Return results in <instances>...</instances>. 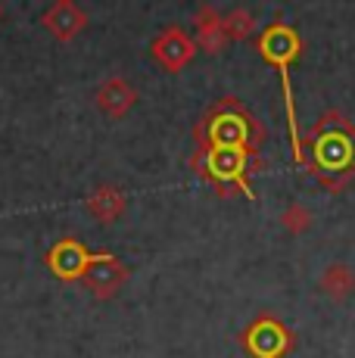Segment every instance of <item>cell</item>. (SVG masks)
Returning <instances> with one entry per match:
<instances>
[{"label":"cell","instance_id":"obj_1","mask_svg":"<svg viewBox=\"0 0 355 358\" xmlns=\"http://www.w3.org/2000/svg\"><path fill=\"white\" fill-rule=\"evenodd\" d=\"M303 169L315 175L327 194L355 184V125L340 109H324L303 137Z\"/></svg>","mask_w":355,"mask_h":358},{"label":"cell","instance_id":"obj_2","mask_svg":"<svg viewBox=\"0 0 355 358\" xmlns=\"http://www.w3.org/2000/svg\"><path fill=\"white\" fill-rule=\"evenodd\" d=\"M194 141L200 153H247L252 159H262V143H265V125L262 119L249 113L237 97H222L215 100L200 122L194 125Z\"/></svg>","mask_w":355,"mask_h":358},{"label":"cell","instance_id":"obj_3","mask_svg":"<svg viewBox=\"0 0 355 358\" xmlns=\"http://www.w3.org/2000/svg\"><path fill=\"white\" fill-rule=\"evenodd\" d=\"M305 41L299 38L296 29H290L287 22L275 19L256 41V50L265 63H271L281 75V87H284V109H287V128H290V143H293V159L296 165H303V134L296 125V106H293V87H290V63L303 53Z\"/></svg>","mask_w":355,"mask_h":358},{"label":"cell","instance_id":"obj_4","mask_svg":"<svg viewBox=\"0 0 355 358\" xmlns=\"http://www.w3.org/2000/svg\"><path fill=\"white\" fill-rule=\"evenodd\" d=\"M262 165H265L262 159H252L247 153H224V150H215V153L194 150V156H190L194 175L203 178L222 199H228L231 194L240 190L249 203H256V190L249 184V175L262 171Z\"/></svg>","mask_w":355,"mask_h":358},{"label":"cell","instance_id":"obj_5","mask_svg":"<svg viewBox=\"0 0 355 358\" xmlns=\"http://www.w3.org/2000/svg\"><path fill=\"white\" fill-rule=\"evenodd\" d=\"M240 346L252 358H287L296 346L293 330L277 315L259 312L247 327L240 330Z\"/></svg>","mask_w":355,"mask_h":358},{"label":"cell","instance_id":"obj_6","mask_svg":"<svg viewBox=\"0 0 355 358\" xmlns=\"http://www.w3.org/2000/svg\"><path fill=\"white\" fill-rule=\"evenodd\" d=\"M128 274H131L128 265L122 259H115L113 252H94V259H91V265H87L81 284L97 296V299H113V296L125 287Z\"/></svg>","mask_w":355,"mask_h":358},{"label":"cell","instance_id":"obj_7","mask_svg":"<svg viewBox=\"0 0 355 358\" xmlns=\"http://www.w3.org/2000/svg\"><path fill=\"white\" fill-rule=\"evenodd\" d=\"M150 53H153V59L166 69V72H181V69L196 57V44L184 29H178V25H166V29L153 38Z\"/></svg>","mask_w":355,"mask_h":358},{"label":"cell","instance_id":"obj_8","mask_svg":"<svg viewBox=\"0 0 355 358\" xmlns=\"http://www.w3.org/2000/svg\"><path fill=\"white\" fill-rule=\"evenodd\" d=\"M91 259H94V252L87 250L78 237H63V240H57V243L50 246V252H47L44 262H47V268H50L59 280L72 284V280L85 278Z\"/></svg>","mask_w":355,"mask_h":358},{"label":"cell","instance_id":"obj_9","mask_svg":"<svg viewBox=\"0 0 355 358\" xmlns=\"http://www.w3.org/2000/svg\"><path fill=\"white\" fill-rule=\"evenodd\" d=\"M94 100H97L100 113L119 122V119H125V115L131 113V106L138 103V87L128 78H122V75H109V78L100 81Z\"/></svg>","mask_w":355,"mask_h":358},{"label":"cell","instance_id":"obj_10","mask_svg":"<svg viewBox=\"0 0 355 358\" xmlns=\"http://www.w3.org/2000/svg\"><path fill=\"white\" fill-rule=\"evenodd\" d=\"M41 25H44L59 44H69L75 34H81L87 29V13L81 10L78 3H72V0H57L53 6L44 10Z\"/></svg>","mask_w":355,"mask_h":358},{"label":"cell","instance_id":"obj_11","mask_svg":"<svg viewBox=\"0 0 355 358\" xmlns=\"http://www.w3.org/2000/svg\"><path fill=\"white\" fill-rule=\"evenodd\" d=\"M194 44L206 50L209 57H218L228 44V31H224V16L212 3H203L194 10Z\"/></svg>","mask_w":355,"mask_h":358},{"label":"cell","instance_id":"obj_12","mask_svg":"<svg viewBox=\"0 0 355 358\" xmlns=\"http://www.w3.org/2000/svg\"><path fill=\"white\" fill-rule=\"evenodd\" d=\"M125 203H128L125 194H122L115 184H97L85 199L91 218H97V222H103V224L119 222L122 212H125Z\"/></svg>","mask_w":355,"mask_h":358},{"label":"cell","instance_id":"obj_13","mask_svg":"<svg viewBox=\"0 0 355 358\" xmlns=\"http://www.w3.org/2000/svg\"><path fill=\"white\" fill-rule=\"evenodd\" d=\"M318 290L340 306V302H346L355 293V271L346 262H331L318 278Z\"/></svg>","mask_w":355,"mask_h":358},{"label":"cell","instance_id":"obj_14","mask_svg":"<svg viewBox=\"0 0 355 358\" xmlns=\"http://www.w3.org/2000/svg\"><path fill=\"white\" fill-rule=\"evenodd\" d=\"M224 31H228V41H249L256 34V16L247 6H234L224 16Z\"/></svg>","mask_w":355,"mask_h":358},{"label":"cell","instance_id":"obj_15","mask_svg":"<svg viewBox=\"0 0 355 358\" xmlns=\"http://www.w3.org/2000/svg\"><path fill=\"white\" fill-rule=\"evenodd\" d=\"M277 222L284 224V231H290V234H305L312 228V222H315V215H312V209L309 206H303V203H290L287 209L281 212V218Z\"/></svg>","mask_w":355,"mask_h":358},{"label":"cell","instance_id":"obj_16","mask_svg":"<svg viewBox=\"0 0 355 358\" xmlns=\"http://www.w3.org/2000/svg\"><path fill=\"white\" fill-rule=\"evenodd\" d=\"M6 16V10H3V3H0V19H3Z\"/></svg>","mask_w":355,"mask_h":358}]
</instances>
